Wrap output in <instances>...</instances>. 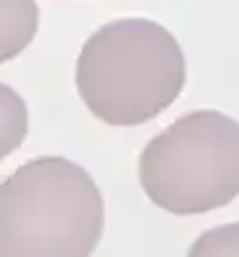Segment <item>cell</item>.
<instances>
[{
	"instance_id": "3",
	"label": "cell",
	"mask_w": 239,
	"mask_h": 257,
	"mask_svg": "<svg viewBox=\"0 0 239 257\" xmlns=\"http://www.w3.org/2000/svg\"><path fill=\"white\" fill-rule=\"evenodd\" d=\"M139 185L178 216L229 206L239 196V123L219 111L180 116L142 149Z\"/></svg>"
},
{
	"instance_id": "6",
	"label": "cell",
	"mask_w": 239,
	"mask_h": 257,
	"mask_svg": "<svg viewBox=\"0 0 239 257\" xmlns=\"http://www.w3.org/2000/svg\"><path fill=\"white\" fill-rule=\"evenodd\" d=\"M188 257H239V221L203 231L190 244Z\"/></svg>"
},
{
	"instance_id": "4",
	"label": "cell",
	"mask_w": 239,
	"mask_h": 257,
	"mask_svg": "<svg viewBox=\"0 0 239 257\" xmlns=\"http://www.w3.org/2000/svg\"><path fill=\"white\" fill-rule=\"evenodd\" d=\"M39 29L36 0H0V64L16 59Z\"/></svg>"
},
{
	"instance_id": "2",
	"label": "cell",
	"mask_w": 239,
	"mask_h": 257,
	"mask_svg": "<svg viewBox=\"0 0 239 257\" xmlns=\"http://www.w3.org/2000/svg\"><path fill=\"white\" fill-rule=\"evenodd\" d=\"M103 224L100 190L72 160L36 157L0 183V257H90Z\"/></svg>"
},
{
	"instance_id": "5",
	"label": "cell",
	"mask_w": 239,
	"mask_h": 257,
	"mask_svg": "<svg viewBox=\"0 0 239 257\" xmlns=\"http://www.w3.org/2000/svg\"><path fill=\"white\" fill-rule=\"evenodd\" d=\"M29 134V108L26 100L13 88L0 82V162L24 144Z\"/></svg>"
},
{
	"instance_id": "1",
	"label": "cell",
	"mask_w": 239,
	"mask_h": 257,
	"mask_svg": "<svg viewBox=\"0 0 239 257\" xmlns=\"http://www.w3.org/2000/svg\"><path fill=\"white\" fill-rule=\"evenodd\" d=\"M75 85L88 111L108 126H139L165 113L185 88V57L165 26L118 18L82 44Z\"/></svg>"
}]
</instances>
